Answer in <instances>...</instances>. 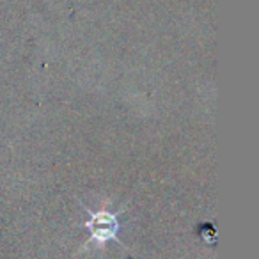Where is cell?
<instances>
[{
  "instance_id": "6da1fadb",
  "label": "cell",
  "mask_w": 259,
  "mask_h": 259,
  "mask_svg": "<svg viewBox=\"0 0 259 259\" xmlns=\"http://www.w3.org/2000/svg\"><path fill=\"white\" fill-rule=\"evenodd\" d=\"M91 229H93V236L98 238L100 241H105L108 238L114 236L115 233V222L110 217H98L94 219V222L91 224Z\"/></svg>"
}]
</instances>
